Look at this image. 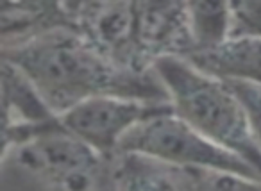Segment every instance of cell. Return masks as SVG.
Instances as JSON below:
<instances>
[{
    "label": "cell",
    "mask_w": 261,
    "mask_h": 191,
    "mask_svg": "<svg viewBox=\"0 0 261 191\" xmlns=\"http://www.w3.org/2000/svg\"><path fill=\"white\" fill-rule=\"evenodd\" d=\"M2 59L22 70L58 115L100 95L170 102L156 70L116 65L68 25L2 43Z\"/></svg>",
    "instance_id": "1"
},
{
    "label": "cell",
    "mask_w": 261,
    "mask_h": 191,
    "mask_svg": "<svg viewBox=\"0 0 261 191\" xmlns=\"http://www.w3.org/2000/svg\"><path fill=\"white\" fill-rule=\"evenodd\" d=\"M154 70L175 115L261 175V148L250 130L245 107L227 80L181 56L158 59Z\"/></svg>",
    "instance_id": "2"
},
{
    "label": "cell",
    "mask_w": 261,
    "mask_h": 191,
    "mask_svg": "<svg viewBox=\"0 0 261 191\" xmlns=\"http://www.w3.org/2000/svg\"><path fill=\"white\" fill-rule=\"evenodd\" d=\"M0 189H109L108 155L98 154L61 122L2 143Z\"/></svg>",
    "instance_id": "3"
},
{
    "label": "cell",
    "mask_w": 261,
    "mask_h": 191,
    "mask_svg": "<svg viewBox=\"0 0 261 191\" xmlns=\"http://www.w3.org/2000/svg\"><path fill=\"white\" fill-rule=\"evenodd\" d=\"M118 150H135L186 168L238 173L261 184V175L243 159L222 148L175 115L174 107L147 118L125 136Z\"/></svg>",
    "instance_id": "4"
},
{
    "label": "cell",
    "mask_w": 261,
    "mask_h": 191,
    "mask_svg": "<svg viewBox=\"0 0 261 191\" xmlns=\"http://www.w3.org/2000/svg\"><path fill=\"white\" fill-rule=\"evenodd\" d=\"M168 109H172L170 102L100 95L70 107L61 115V122L98 154L111 155L136 125Z\"/></svg>",
    "instance_id": "5"
},
{
    "label": "cell",
    "mask_w": 261,
    "mask_h": 191,
    "mask_svg": "<svg viewBox=\"0 0 261 191\" xmlns=\"http://www.w3.org/2000/svg\"><path fill=\"white\" fill-rule=\"evenodd\" d=\"M72 27L106 58L129 70H152L140 58L135 34V0H97L73 13Z\"/></svg>",
    "instance_id": "6"
},
{
    "label": "cell",
    "mask_w": 261,
    "mask_h": 191,
    "mask_svg": "<svg viewBox=\"0 0 261 191\" xmlns=\"http://www.w3.org/2000/svg\"><path fill=\"white\" fill-rule=\"evenodd\" d=\"M135 34L149 68L168 56L190 58L197 48L185 0H135Z\"/></svg>",
    "instance_id": "7"
},
{
    "label": "cell",
    "mask_w": 261,
    "mask_h": 191,
    "mask_svg": "<svg viewBox=\"0 0 261 191\" xmlns=\"http://www.w3.org/2000/svg\"><path fill=\"white\" fill-rule=\"evenodd\" d=\"M2 105L4 140H20L61 123V115L50 107L33 80L13 63L2 59Z\"/></svg>",
    "instance_id": "8"
},
{
    "label": "cell",
    "mask_w": 261,
    "mask_h": 191,
    "mask_svg": "<svg viewBox=\"0 0 261 191\" xmlns=\"http://www.w3.org/2000/svg\"><path fill=\"white\" fill-rule=\"evenodd\" d=\"M192 59L199 68L225 80L261 86V40L254 36H229L220 45L195 50Z\"/></svg>",
    "instance_id": "9"
},
{
    "label": "cell",
    "mask_w": 261,
    "mask_h": 191,
    "mask_svg": "<svg viewBox=\"0 0 261 191\" xmlns=\"http://www.w3.org/2000/svg\"><path fill=\"white\" fill-rule=\"evenodd\" d=\"M188 9L195 50L220 45L232 33L234 0H185Z\"/></svg>",
    "instance_id": "10"
},
{
    "label": "cell",
    "mask_w": 261,
    "mask_h": 191,
    "mask_svg": "<svg viewBox=\"0 0 261 191\" xmlns=\"http://www.w3.org/2000/svg\"><path fill=\"white\" fill-rule=\"evenodd\" d=\"M231 36H254L261 40V0H234Z\"/></svg>",
    "instance_id": "11"
},
{
    "label": "cell",
    "mask_w": 261,
    "mask_h": 191,
    "mask_svg": "<svg viewBox=\"0 0 261 191\" xmlns=\"http://www.w3.org/2000/svg\"><path fill=\"white\" fill-rule=\"evenodd\" d=\"M227 83L231 84L232 90L242 100L254 140H256L257 147L261 148V86L250 83H240V80H227Z\"/></svg>",
    "instance_id": "12"
},
{
    "label": "cell",
    "mask_w": 261,
    "mask_h": 191,
    "mask_svg": "<svg viewBox=\"0 0 261 191\" xmlns=\"http://www.w3.org/2000/svg\"><path fill=\"white\" fill-rule=\"evenodd\" d=\"M54 4H58L59 8H61V11L66 15V18H68L70 25H72V16L73 13L79 11L83 6L86 4H91V2H97V0H52Z\"/></svg>",
    "instance_id": "13"
}]
</instances>
